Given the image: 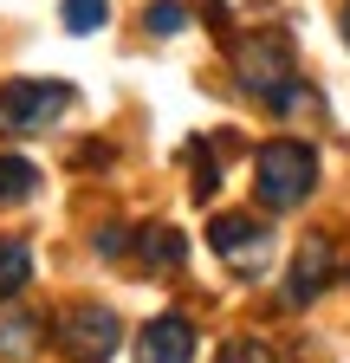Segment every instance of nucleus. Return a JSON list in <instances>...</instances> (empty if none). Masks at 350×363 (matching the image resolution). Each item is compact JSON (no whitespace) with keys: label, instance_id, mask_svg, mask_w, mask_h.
<instances>
[{"label":"nucleus","instance_id":"obj_1","mask_svg":"<svg viewBox=\"0 0 350 363\" xmlns=\"http://www.w3.org/2000/svg\"><path fill=\"white\" fill-rule=\"evenodd\" d=\"M234 72H240V84L253 91V98L273 104V111H298V104H305L292 39H286L279 26H259L253 39H240V45H234Z\"/></svg>","mask_w":350,"mask_h":363},{"label":"nucleus","instance_id":"obj_2","mask_svg":"<svg viewBox=\"0 0 350 363\" xmlns=\"http://www.w3.org/2000/svg\"><path fill=\"white\" fill-rule=\"evenodd\" d=\"M312 189H318V156L305 150V143H292V136H279V143H266V150L253 156V195L266 201L273 214L298 208Z\"/></svg>","mask_w":350,"mask_h":363},{"label":"nucleus","instance_id":"obj_3","mask_svg":"<svg viewBox=\"0 0 350 363\" xmlns=\"http://www.w3.org/2000/svg\"><path fill=\"white\" fill-rule=\"evenodd\" d=\"M65 111H72V84L65 78H7L0 84V130L7 136H39Z\"/></svg>","mask_w":350,"mask_h":363},{"label":"nucleus","instance_id":"obj_4","mask_svg":"<svg viewBox=\"0 0 350 363\" xmlns=\"http://www.w3.org/2000/svg\"><path fill=\"white\" fill-rule=\"evenodd\" d=\"M208 247H214V259H221L227 272H240V279H259L266 259H273V234L253 214H221L208 227Z\"/></svg>","mask_w":350,"mask_h":363},{"label":"nucleus","instance_id":"obj_5","mask_svg":"<svg viewBox=\"0 0 350 363\" xmlns=\"http://www.w3.org/2000/svg\"><path fill=\"white\" fill-rule=\"evenodd\" d=\"M117 337H123V325H117L111 305H72L59 318V350L72 363H111L117 357Z\"/></svg>","mask_w":350,"mask_h":363},{"label":"nucleus","instance_id":"obj_6","mask_svg":"<svg viewBox=\"0 0 350 363\" xmlns=\"http://www.w3.org/2000/svg\"><path fill=\"white\" fill-rule=\"evenodd\" d=\"M195 357V325L182 311H162L137 331V363H188Z\"/></svg>","mask_w":350,"mask_h":363},{"label":"nucleus","instance_id":"obj_7","mask_svg":"<svg viewBox=\"0 0 350 363\" xmlns=\"http://www.w3.org/2000/svg\"><path fill=\"white\" fill-rule=\"evenodd\" d=\"M337 279V253H331V240L324 234H312L298 247V259H292V286H286V305H312L324 286Z\"/></svg>","mask_w":350,"mask_h":363},{"label":"nucleus","instance_id":"obj_8","mask_svg":"<svg viewBox=\"0 0 350 363\" xmlns=\"http://www.w3.org/2000/svg\"><path fill=\"white\" fill-rule=\"evenodd\" d=\"M188 259V240L175 234V227H143L137 234V266H149V272H175Z\"/></svg>","mask_w":350,"mask_h":363},{"label":"nucleus","instance_id":"obj_9","mask_svg":"<svg viewBox=\"0 0 350 363\" xmlns=\"http://www.w3.org/2000/svg\"><path fill=\"white\" fill-rule=\"evenodd\" d=\"M39 331H46V325H39V318L33 311H0V357H33L39 350Z\"/></svg>","mask_w":350,"mask_h":363},{"label":"nucleus","instance_id":"obj_10","mask_svg":"<svg viewBox=\"0 0 350 363\" xmlns=\"http://www.w3.org/2000/svg\"><path fill=\"white\" fill-rule=\"evenodd\" d=\"M39 195V169L26 156H0V208H20Z\"/></svg>","mask_w":350,"mask_h":363},{"label":"nucleus","instance_id":"obj_11","mask_svg":"<svg viewBox=\"0 0 350 363\" xmlns=\"http://www.w3.org/2000/svg\"><path fill=\"white\" fill-rule=\"evenodd\" d=\"M26 279H33V253H26V240H0V298H13Z\"/></svg>","mask_w":350,"mask_h":363},{"label":"nucleus","instance_id":"obj_12","mask_svg":"<svg viewBox=\"0 0 350 363\" xmlns=\"http://www.w3.org/2000/svg\"><path fill=\"white\" fill-rule=\"evenodd\" d=\"M143 26H149L156 39H175V33L188 26V7H182V0H156V7L143 13Z\"/></svg>","mask_w":350,"mask_h":363},{"label":"nucleus","instance_id":"obj_13","mask_svg":"<svg viewBox=\"0 0 350 363\" xmlns=\"http://www.w3.org/2000/svg\"><path fill=\"white\" fill-rule=\"evenodd\" d=\"M104 13H111V0H65V26L72 33H98Z\"/></svg>","mask_w":350,"mask_h":363},{"label":"nucleus","instance_id":"obj_14","mask_svg":"<svg viewBox=\"0 0 350 363\" xmlns=\"http://www.w3.org/2000/svg\"><path fill=\"white\" fill-rule=\"evenodd\" d=\"M214 363H273V350L259 344V337H227V344H221V357H214Z\"/></svg>","mask_w":350,"mask_h":363},{"label":"nucleus","instance_id":"obj_15","mask_svg":"<svg viewBox=\"0 0 350 363\" xmlns=\"http://www.w3.org/2000/svg\"><path fill=\"white\" fill-rule=\"evenodd\" d=\"M188 156H195V182H188V189H195V201H208V195H214V189H221V175H214V156H208V150H201V143H195V150H188Z\"/></svg>","mask_w":350,"mask_h":363},{"label":"nucleus","instance_id":"obj_16","mask_svg":"<svg viewBox=\"0 0 350 363\" xmlns=\"http://www.w3.org/2000/svg\"><path fill=\"white\" fill-rule=\"evenodd\" d=\"M344 45H350V0H344Z\"/></svg>","mask_w":350,"mask_h":363}]
</instances>
